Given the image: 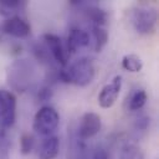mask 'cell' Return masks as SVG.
<instances>
[{
  "instance_id": "1",
  "label": "cell",
  "mask_w": 159,
  "mask_h": 159,
  "mask_svg": "<svg viewBox=\"0 0 159 159\" xmlns=\"http://www.w3.org/2000/svg\"><path fill=\"white\" fill-rule=\"evenodd\" d=\"M96 76L94 65L88 57H80L68 67H62L58 71V77L65 83H72L80 87L88 86Z\"/></svg>"
},
{
  "instance_id": "2",
  "label": "cell",
  "mask_w": 159,
  "mask_h": 159,
  "mask_svg": "<svg viewBox=\"0 0 159 159\" xmlns=\"http://www.w3.org/2000/svg\"><path fill=\"white\" fill-rule=\"evenodd\" d=\"M60 122V116L57 111L51 106L41 107L32 120V129L42 137H50L57 129Z\"/></svg>"
},
{
  "instance_id": "3",
  "label": "cell",
  "mask_w": 159,
  "mask_h": 159,
  "mask_svg": "<svg viewBox=\"0 0 159 159\" xmlns=\"http://www.w3.org/2000/svg\"><path fill=\"white\" fill-rule=\"evenodd\" d=\"M134 30L142 35H149L155 31L158 22V11L153 6H138L130 16Z\"/></svg>"
},
{
  "instance_id": "4",
  "label": "cell",
  "mask_w": 159,
  "mask_h": 159,
  "mask_svg": "<svg viewBox=\"0 0 159 159\" xmlns=\"http://www.w3.org/2000/svg\"><path fill=\"white\" fill-rule=\"evenodd\" d=\"M32 76H34V67L26 60L15 61L7 72V80L10 84L20 92L25 91L30 86Z\"/></svg>"
},
{
  "instance_id": "5",
  "label": "cell",
  "mask_w": 159,
  "mask_h": 159,
  "mask_svg": "<svg viewBox=\"0 0 159 159\" xmlns=\"http://www.w3.org/2000/svg\"><path fill=\"white\" fill-rule=\"evenodd\" d=\"M16 119V97L12 92L0 89V127L10 128Z\"/></svg>"
},
{
  "instance_id": "6",
  "label": "cell",
  "mask_w": 159,
  "mask_h": 159,
  "mask_svg": "<svg viewBox=\"0 0 159 159\" xmlns=\"http://www.w3.org/2000/svg\"><path fill=\"white\" fill-rule=\"evenodd\" d=\"M102 128V119L99 114L93 113V112H87L82 116L78 129H77V135L80 140H86L89 138H93L96 134Z\"/></svg>"
},
{
  "instance_id": "7",
  "label": "cell",
  "mask_w": 159,
  "mask_h": 159,
  "mask_svg": "<svg viewBox=\"0 0 159 159\" xmlns=\"http://www.w3.org/2000/svg\"><path fill=\"white\" fill-rule=\"evenodd\" d=\"M43 42H45V47L50 52L51 57L57 63H60L62 67H66L70 55H68L66 46L62 42V40L55 34H45L43 35Z\"/></svg>"
},
{
  "instance_id": "8",
  "label": "cell",
  "mask_w": 159,
  "mask_h": 159,
  "mask_svg": "<svg viewBox=\"0 0 159 159\" xmlns=\"http://www.w3.org/2000/svg\"><path fill=\"white\" fill-rule=\"evenodd\" d=\"M0 29L2 32L7 34L12 37H16V39H25L31 32L30 24L25 19L20 17L19 15H15L12 17L4 20Z\"/></svg>"
},
{
  "instance_id": "9",
  "label": "cell",
  "mask_w": 159,
  "mask_h": 159,
  "mask_svg": "<svg viewBox=\"0 0 159 159\" xmlns=\"http://www.w3.org/2000/svg\"><path fill=\"white\" fill-rule=\"evenodd\" d=\"M122 89V76H116L109 83H107L106 86H103V88L101 89L99 94H98V104L102 108H111Z\"/></svg>"
},
{
  "instance_id": "10",
  "label": "cell",
  "mask_w": 159,
  "mask_h": 159,
  "mask_svg": "<svg viewBox=\"0 0 159 159\" xmlns=\"http://www.w3.org/2000/svg\"><path fill=\"white\" fill-rule=\"evenodd\" d=\"M89 43H91L89 34L83 29L76 27V29H72L70 31L65 46H66V50H67L68 55H71V53L77 52L81 48H84V47L89 46Z\"/></svg>"
},
{
  "instance_id": "11",
  "label": "cell",
  "mask_w": 159,
  "mask_h": 159,
  "mask_svg": "<svg viewBox=\"0 0 159 159\" xmlns=\"http://www.w3.org/2000/svg\"><path fill=\"white\" fill-rule=\"evenodd\" d=\"M60 152V139L56 135L45 137L39 147L40 159H55Z\"/></svg>"
},
{
  "instance_id": "12",
  "label": "cell",
  "mask_w": 159,
  "mask_h": 159,
  "mask_svg": "<svg viewBox=\"0 0 159 159\" xmlns=\"http://www.w3.org/2000/svg\"><path fill=\"white\" fill-rule=\"evenodd\" d=\"M89 37H91V42L93 45V50L96 52H101L108 42V32L106 29H103V26L93 25L91 29Z\"/></svg>"
},
{
  "instance_id": "13",
  "label": "cell",
  "mask_w": 159,
  "mask_h": 159,
  "mask_svg": "<svg viewBox=\"0 0 159 159\" xmlns=\"http://www.w3.org/2000/svg\"><path fill=\"white\" fill-rule=\"evenodd\" d=\"M25 6L24 1L19 0H0V17H12L15 16V12L19 11L21 7Z\"/></svg>"
},
{
  "instance_id": "14",
  "label": "cell",
  "mask_w": 159,
  "mask_h": 159,
  "mask_svg": "<svg viewBox=\"0 0 159 159\" xmlns=\"http://www.w3.org/2000/svg\"><path fill=\"white\" fill-rule=\"evenodd\" d=\"M122 67L125 71H128V72L137 73V72H140L142 71V68H143V61H142V58L138 55L128 53V55H124L123 58H122Z\"/></svg>"
},
{
  "instance_id": "15",
  "label": "cell",
  "mask_w": 159,
  "mask_h": 159,
  "mask_svg": "<svg viewBox=\"0 0 159 159\" xmlns=\"http://www.w3.org/2000/svg\"><path fill=\"white\" fill-rule=\"evenodd\" d=\"M147 99H148V96H147V92L144 89H137V91H134L132 93V96L129 97V101H128V108H129V111L135 112V111L142 109L145 106Z\"/></svg>"
},
{
  "instance_id": "16",
  "label": "cell",
  "mask_w": 159,
  "mask_h": 159,
  "mask_svg": "<svg viewBox=\"0 0 159 159\" xmlns=\"http://www.w3.org/2000/svg\"><path fill=\"white\" fill-rule=\"evenodd\" d=\"M119 159H145L142 149L134 143H125L119 153Z\"/></svg>"
},
{
  "instance_id": "17",
  "label": "cell",
  "mask_w": 159,
  "mask_h": 159,
  "mask_svg": "<svg viewBox=\"0 0 159 159\" xmlns=\"http://www.w3.org/2000/svg\"><path fill=\"white\" fill-rule=\"evenodd\" d=\"M87 17L93 22L96 26H103L107 21V14L104 10H102L98 6H89L86 11Z\"/></svg>"
},
{
  "instance_id": "18",
  "label": "cell",
  "mask_w": 159,
  "mask_h": 159,
  "mask_svg": "<svg viewBox=\"0 0 159 159\" xmlns=\"http://www.w3.org/2000/svg\"><path fill=\"white\" fill-rule=\"evenodd\" d=\"M34 147H35V139H34V137L31 134H29V133L22 134L21 138H20V152H21V154L22 155L30 154L32 152Z\"/></svg>"
},
{
  "instance_id": "19",
  "label": "cell",
  "mask_w": 159,
  "mask_h": 159,
  "mask_svg": "<svg viewBox=\"0 0 159 159\" xmlns=\"http://www.w3.org/2000/svg\"><path fill=\"white\" fill-rule=\"evenodd\" d=\"M11 148V140L10 137L5 130H0V159H5L9 155Z\"/></svg>"
},
{
  "instance_id": "20",
  "label": "cell",
  "mask_w": 159,
  "mask_h": 159,
  "mask_svg": "<svg viewBox=\"0 0 159 159\" xmlns=\"http://www.w3.org/2000/svg\"><path fill=\"white\" fill-rule=\"evenodd\" d=\"M89 159H109V154L106 148L98 145L93 149V152L89 155Z\"/></svg>"
},
{
  "instance_id": "21",
  "label": "cell",
  "mask_w": 159,
  "mask_h": 159,
  "mask_svg": "<svg viewBox=\"0 0 159 159\" xmlns=\"http://www.w3.org/2000/svg\"><path fill=\"white\" fill-rule=\"evenodd\" d=\"M149 127V117H140L137 119V123H135V128L139 129V130H145L147 128Z\"/></svg>"
},
{
  "instance_id": "22",
  "label": "cell",
  "mask_w": 159,
  "mask_h": 159,
  "mask_svg": "<svg viewBox=\"0 0 159 159\" xmlns=\"http://www.w3.org/2000/svg\"><path fill=\"white\" fill-rule=\"evenodd\" d=\"M51 96H52V92H51V89L47 88V87H43V88L40 89V92H39V98H40L41 101H46V99H48Z\"/></svg>"
},
{
  "instance_id": "23",
  "label": "cell",
  "mask_w": 159,
  "mask_h": 159,
  "mask_svg": "<svg viewBox=\"0 0 159 159\" xmlns=\"http://www.w3.org/2000/svg\"><path fill=\"white\" fill-rule=\"evenodd\" d=\"M77 159H89V155L86 153V149L82 144L78 145V157H77Z\"/></svg>"
}]
</instances>
